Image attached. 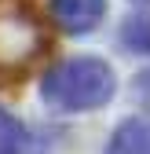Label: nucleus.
I'll return each mask as SVG.
<instances>
[{
  "label": "nucleus",
  "instance_id": "obj_1",
  "mask_svg": "<svg viewBox=\"0 0 150 154\" xmlns=\"http://www.w3.org/2000/svg\"><path fill=\"white\" fill-rule=\"evenodd\" d=\"M114 70L95 55H77V59H66L59 66H51L44 77V103H51L55 110L77 114V110H95L103 103L114 99Z\"/></svg>",
  "mask_w": 150,
  "mask_h": 154
},
{
  "label": "nucleus",
  "instance_id": "obj_5",
  "mask_svg": "<svg viewBox=\"0 0 150 154\" xmlns=\"http://www.w3.org/2000/svg\"><path fill=\"white\" fill-rule=\"evenodd\" d=\"M26 147H29L26 125L0 106V154H26Z\"/></svg>",
  "mask_w": 150,
  "mask_h": 154
},
{
  "label": "nucleus",
  "instance_id": "obj_4",
  "mask_svg": "<svg viewBox=\"0 0 150 154\" xmlns=\"http://www.w3.org/2000/svg\"><path fill=\"white\" fill-rule=\"evenodd\" d=\"M106 154H150V118H128L117 125Z\"/></svg>",
  "mask_w": 150,
  "mask_h": 154
},
{
  "label": "nucleus",
  "instance_id": "obj_2",
  "mask_svg": "<svg viewBox=\"0 0 150 154\" xmlns=\"http://www.w3.org/2000/svg\"><path fill=\"white\" fill-rule=\"evenodd\" d=\"M44 51V33L18 0H0V77L22 73Z\"/></svg>",
  "mask_w": 150,
  "mask_h": 154
},
{
  "label": "nucleus",
  "instance_id": "obj_6",
  "mask_svg": "<svg viewBox=\"0 0 150 154\" xmlns=\"http://www.w3.org/2000/svg\"><path fill=\"white\" fill-rule=\"evenodd\" d=\"M121 44H124L128 51L150 55V15H132V18H124V26H121Z\"/></svg>",
  "mask_w": 150,
  "mask_h": 154
},
{
  "label": "nucleus",
  "instance_id": "obj_7",
  "mask_svg": "<svg viewBox=\"0 0 150 154\" xmlns=\"http://www.w3.org/2000/svg\"><path fill=\"white\" fill-rule=\"evenodd\" d=\"M136 4H150V0H136Z\"/></svg>",
  "mask_w": 150,
  "mask_h": 154
},
{
  "label": "nucleus",
  "instance_id": "obj_3",
  "mask_svg": "<svg viewBox=\"0 0 150 154\" xmlns=\"http://www.w3.org/2000/svg\"><path fill=\"white\" fill-rule=\"evenodd\" d=\"M106 15V0H51V18L59 22V29L84 37L92 33Z\"/></svg>",
  "mask_w": 150,
  "mask_h": 154
}]
</instances>
